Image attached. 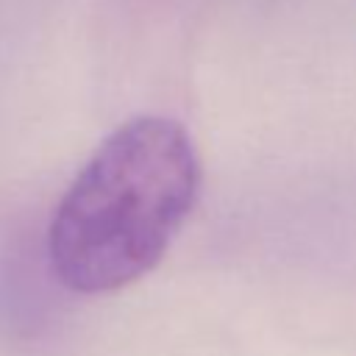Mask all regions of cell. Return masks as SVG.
<instances>
[{"mask_svg":"<svg viewBox=\"0 0 356 356\" xmlns=\"http://www.w3.org/2000/svg\"><path fill=\"white\" fill-rule=\"evenodd\" d=\"M203 164L189 131L161 114L120 122L83 161L47 228L56 281L111 295L153 273L192 217Z\"/></svg>","mask_w":356,"mask_h":356,"instance_id":"1","label":"cell"}]
</instances>
